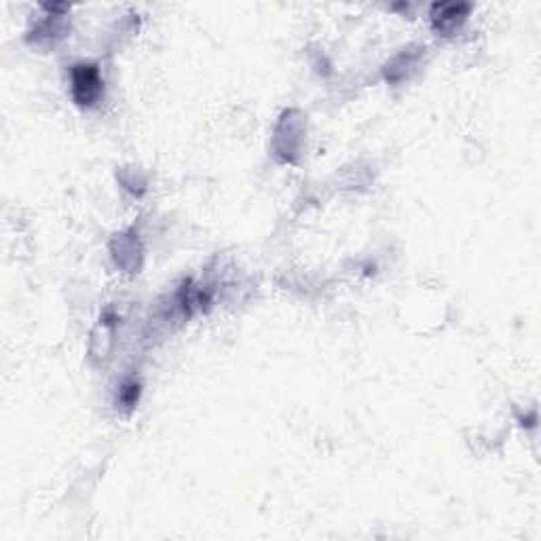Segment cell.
<instances>
[{"label":"cell","mask_w":541,"mask_h":541,"mask_svg":"<svg viewBox=\"0 0 541 541\" xmlns=\"http://www.w3.org/2000/svg\"><path fill=\"white\" fill-rule=\"evenodd\" d=\"M102 93V78L95 66L78 64L72 68V95L81 106H91Z\"/></svg>","instance_id":"obj_1"},{"label":"cell","mask_w":541,"mask_h":541,"mask_svg":"<svg viewBox=\"0 0 541 541\" xmlns=\"http://www.w3.org/2000/svg\"><path fill=\"white\" fill-rule=\"evenodd\" d=\"M121 400H123L127 406H131V404L138 400V385H127V387H123V391H121Z\"/></svg>","instance_id":"obj_2"}]
</instances>
